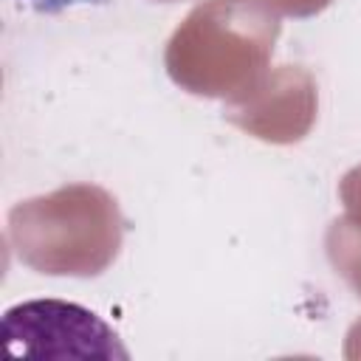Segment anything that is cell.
I'll list each match as a JSON object with an SVG mask.
<instances>
[{"label": "cell", "instance_id": "obj_1", "mask_svg": "<svg viewBox=\"0 0 361 361\" xmlns=\"http://www.w3.org/2000/svg\"><path fill=\"white\" fill-rule=\"evenodd\" d=\"M3 333L11 355H130L93 310L59 299H34L8 307Z\"/></svg>", "mask_w": 361, "mask_h": 361}, {"label": "cell", "instance_id": "obj_2", "mask_svg": "<svg viewBox=\"0 0 361 361\" xmlns=\"http://www.w3.org/2000/svg\"><path fill=\"white\" fill-rule=\"evenodd\" d=\"M28 3L34 11H42V14H56V11H65L71 6H82V3H104V0H23Z\"/></svg>", "mask_w": 361, "mask_h": 361}]
</instances>
